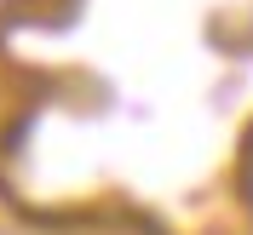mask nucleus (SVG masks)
I'll use <instances>...</instances> for the list:
<instances>
[{
	"label": "nucleus",
	"mask_w": 253,
	"mask_h": 235,
	"mask_svg": "<svg viewBox=\"0 0 253 235\" xmlns=\"http://www.w3.org/2000/svg\"><path fill=\"white\" fill-rule=\"evenodd\" d=\"M242 195L253 201V132H248V149H242Z\"/></svg>",
	"instance_id": "1"
},
{
	"label": "nucleus",
	"mask_w": 253,
	"mask_h": 235,
	"mask_svg": "<svg viewBox=\"0 0 253 235\" xmlns=\"http://www.w3.org/2000/svg\"><path fill=\"white\" fill-rule=\"evenodd\" d=\"M23 12H29V0H0V29H6V23H17Z\"/></svg>",
	"instance_id": "2"
}]
</instances>
